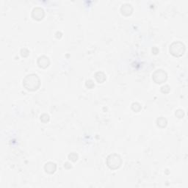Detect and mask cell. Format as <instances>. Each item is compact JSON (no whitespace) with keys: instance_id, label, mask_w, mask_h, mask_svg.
<instances>
[{"instance_id":"6da1fadb","label":"cell","mask_w":188,"mask_h":188,"mask_svg":"<svg viewBox=\"0 0 188 188\" xmlns=\"http://www.w3.org/2000/svg\"><path fill=\"white\" fill-rule=\"evenodd\" d=\"M23 85L28 90H35L40 86V79L37 74H29L23 80Z\"/></svg>"},{"instance_id":"7a4b0ae2","label":"cell","mask_w":188,"mask_h":188,"mask_svg":"<svg viewBox=\"0 0 188 188\" xmlns=\"http://www.w3.org/2000/svg\"><path fill=\"white\" fill-rule=\"evenodd\" d=\"M122 160H121V157L116 154H112L108 156L107 159V164L108 167L112 170H115L121 167Z\"/></svg>"},{"instance_id":"3957f363","label":"cell","mask_w":188,"mask_h":188,"mask_svg":"<svg viewBox=\"0 0 188 188\" xmlns=\"http://www.w3.org/2000/svg\"><path fill=\"white\" fill-rule=\"evenodd\" d=\"M185 46L182 42H174L170 47V52L175 57H181L184 53Z\"/></svg>"},{"instance_id":"277c9868","label":"cell","mask_w":188,"mask_h":188,"mask_svg":"<svg viewBox=\"0 0 188 188\" xmlns=\"http://www.w3.org/2000/svg\"><path fill=\"white\" fill-rule=\"evenodd\" d=\"M168 77L167 73L162 69H158L154 72L152 75L153 80L157 84L163 83L166 81Z\"/></svg>"},{"instance_id":"5b68a950","label":"cell","mask_w":188,"mask_h":188,"mask_svg":"<svg viewBox=\"0 0 188 188\" xmlns=\"http://www.w3.org/2000/svg\"><path fill=\"white\" fill-rule=\"evenodd\" d=\"M32 16L35 20H41L44 16V11L41 8H35L32 12Z\"/></svg>"},{"instance_id":"8992f818","label":"cell","mask_w":188,"mask_h":188,"mask_svg":"<svg viewBox=\"0 0 188 188\" xmlns=\"http://www.w3.org/2000/svg\"><path fill=\"white\" fill-rule=\"evenodd\" d=\"M49 59L48 57H46V56H41L37 60V65H38L39 67L42 68V69H46V68H47L49 66Z\"/></svg>"},{"instance_id":"52a82bcc","label":"cell","mask_w":188,"mask_h":188,"mask_svg":"<svg viewBox=\"0 0 188 188\" xmlns=\"http://www.w3.org/2000/svg\"><path fill=\"white\" fill-rule=\"evenodd\" d=\"M121 11L123 15L124 16H129L131 15L133 11V8L131 5L129 3H125L121 6Z\"/></svg>"},{"instance_id":"ba28073f","label":"cell","mask_w":188,"mask_h":188,"mask_svg":"<svg viewBox=\"0 0 188 188\" xmlns=\"http://www.w3.org/2000/svg\"><path fill=\"white\" fill-rule=\"evenodd\" d=\"M56 169H57V165H56L55 163H52V162H49V163H46V165H44V170L46 173H54L56 171Z\"/></svg>"},{"instance_id":"9c48e42d","label":"cell","mask_w":188,"mask_h":188,"mask_svg":"<svg viewBox=\"0 0 188 188\" xmlns=\"http://www.w3.org/2000/svg\"><path fill=\"white\" fill-rule=\"evenodd\" d=\"M95 78H96V81H97L99 83H102V82H105L106 80V75L103 73V72H97V73L95 74Z\"/></svg>"},{"instance_id":"30bf717a","label":"cell","mask_w":188,"mask_h":188,"mask_svg":"<svg viewBox=\"0 0 188 188\" xmlns=\"http://www.w3.org/2000/svg\"><path fill=\"white\" fill-rule=\"evenodd\" d=\"M167 124H168L167 120H166L165 118H163V117H160V118H159L157 120V126L160 127H162V128L166 127Z\"/></svg>"},{"instance_id":"8fae6325","label":"cell","mask_w":188,"mask_h":188,"mask_svg":"<svg viewBox=\"0 0 188 188\" xmlns=\"http://www.w3.org/2000/svg\"><path fill=\"white\" fill-rule=\"evenodd\" d=\"M131 109L134 111V112H139L141 110V105L137 102H134L131 105Z\"/></svg>"},{"instance_id":"7c38bea8","label":"cell","mask_w":188,"mask_h":188,"mask_svg":"<svg viewBox=\"0 0 188 188\" xmlns=\"http://www.w3.org/2000/svg\"><path fill=\"white\" fill-rule=\"evenodd\" d=\"M69 159L71 161L75 162L78 160V155L75 152H72L69 155Z\"/></svg>"},{"instance_id":"4fadbf2b","label":"cell","mask_w":188,"mask_h":188,"mask_svg":"<svg viewBox=\"0 0 188 188\" xmlns=\"http://www.w3.org/2000/svg\"><path fill=\"white\" fill-rule=\"evenodd\" d=\"M40 120L41 121H43V123L48 122L49 121V116L47 114H43V115H40Z\"/></svg>"},{"instance_id":"5bb4252c","label":"cell","mask_w":188,"mask_h":188,"mask_svg":"<svg viewBox=\"0 0 188 188\" xmlns=\"http://www.w3.org/2000/svg\"><path fill=\"white\" fill-rule=\"evenodd\" d=\"M85 85H86V86L88 87V88H90V89H91V88H93L94 86H95L93 81L91 80V79H88V80H86Z\"/></svg>"},{"instance_id":"9a60e30c","label":"cell","mask_w":188,"mask_h":188,"mask_svg":"<svg viewBox=\"0 0 188 188\" xmlns=\"http://www.w3.org/2000/svg\"><path fill=\"white\" fill-rule=\"evenodd\" d=\"M184 115V112L182 110H178L176 111V116H177L179 118H182Z\"/></svg>"},{"instance_id":"2e32d148","label":"cell","mask_w":188,"mask_h":188,"mask_svg":"<svg viewBox=\"0 0 188 188\" xmlns=\"http://www.w3.org/2000/svg\"><path fill=\"white\" fill-rule=\"evenodd\" d=\"M29 53H30V52H29L27 49H22L21 50V54L24 57H27L29 54Z\"/></svg>"}]
</instances>
